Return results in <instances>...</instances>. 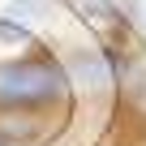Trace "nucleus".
Here are the masks:
<instances>
[{"label":"nucleus","mask_w":146,"mask_h":146,"mask_svg":"<svg viewBox=\"0 0 146 146\" xmlns=\"http://www.w3.org/2000/svg\"><path fill=\"white\" fill-rule=\"evenodd\" d=\"M69 73L17 22H0V146H35L69 116Z\"/></svg>","instance_id":"f257e3e1"},{"label":"nucleus","mask_w":146,"mask_h":146,"mask_svg":"<svg viewBox=\"0 0 146 146\" xmlns=\"http://www.w3.org/2000/svg\"><path fill=\"white\" fill-rule=\"evenodd\" d=\"M137 9H142V22H146V0H137Z\"/></svg>","instance_id":"f03ea898"}]
</instances>
